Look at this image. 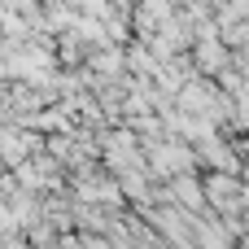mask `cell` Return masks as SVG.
Segmentation results:
<instances>
[{"mask_svg":"<svg viewBox=\"0 0 249 249\" xmlns=\"http://www.w3.org/2000/svg\"><path fill=\"white\" fill-rule=\"evenodd\" d=\"M219 39H223L228 48H245L249 44V26L245 22H228V26H219Z\"/></svg>","mask_w":249,"mask_h":249,"instance_id":"cell-3","label":"cell"},{"mask_svg":"<svg viewBox=\"0 0 249 249\" xmlns=\"http://www.w3.org/2000/svg\"><path fill=\"white\" fill-rule=\"evenodd\" d=\"M188 61H193L197 74H219L228 66V44L219 35H201V39L188 44Z\"/></svg>","mask_w":249,"mask_h":249,"instance_id":"cell-2","label":"cell"},{"mask_svg":"<svg viewBox=\"0 0 249 249\" xmlns=\"http://www.w3.org/2000/svg\"><path fill=\"white\" fill-rule=\"evenodd\" d=\"M201 197L214 214H236L249 210V184L232 171H206L201 175Z\"/></svg>","mask_w":249,"mask_h":249,"instance_id":"cell-1","label":"cell"}]
</instances>
